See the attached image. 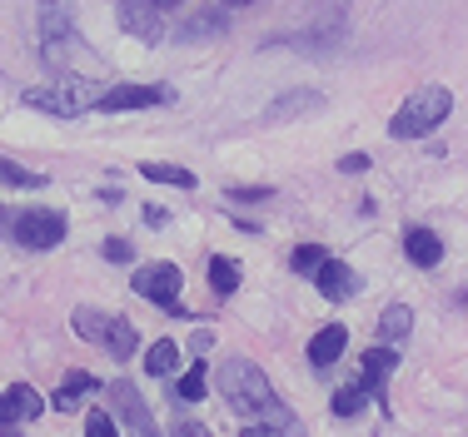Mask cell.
Instances as JSON below:
<instances>
[{"label": "cell", "instance_id": "26", "mask_svg": "<svg viewBox=\"0 0 468 437\" xmlns=\"http://www.w3.org/2000/svg\"><path fill=\"white\" fill-rule=\"evenodd\" d=\"M289 264H294L299 274H309V278H314V274H319V264H324V249H319V244H299V249H294V259H289Z\"/></svg>", "mask_w": 468, "mask_h": 437}, {"label": "cell", "instance_id": "28", "mask_svg": "<svg viewBox=\"0 0 468 437\" xmlns=\"http://www.w3.org/2000/svg\"><path fill=\"white\" fill-rule=\"evenodd\" d=\"M85 437H115V418H110L105 408H95L90 418H85Z\"/></svg>", "mask_w": 468, "mask_h": 437}, {"label": "cell", "instance_id": "25", "mask_svg": "<svg viewBox=\"0 0 468 437\" xmlns=\"http://www.w3.org/2000/svg\"><path fill=\"white\" fill-rule=\"evenodd\" d=\"M364 398H369V393H364L359 383L339 388V393H334V402H329V408H334V418H354V412H364Z\"/></svg>", "mask_w": 468, "mask_h": 437}, {"label": "cell", "instance_id": "1", "mask_svg": "<svg viewBox=\"0 0 468 437\" xmlns=\"http://www.w3.org/2000/svg\"><path fill=\"white\" fill-rule=\"evenodd\" d=\"M219 393L239 418H274V422H289V412L280 408V398H274L270 378H264V368H254L250 358H225L219 363Z\"/></svg>", "mask_w": 468, "mask_h": 437}, {"label": "cell", "instance_id": "17", "mask_svg": "<svg viewBox=\"0 0 468 437\" xmlns=\"http://www.w3.org/2000/svg\"><path fill=\"white\" fill-rule=\"evenodd\" d=\"M85 393H95V378H90V373H70V378H65L60 388H55L50 408H55V412H80Z\"/></svg>", "mask_w": 468, "mask_h": 437}, {"label": "cell", "instance_id": "21", "mask_svg": "<svg viewBox=\"0 0 468 437\" xmlns=\"http://www.w3.org/2000/svg\"><path fill=\"white\" fill-rule=\"evenodd\" d=\"M144 368H150L154 378H165V373H175L180 368V349H175L170 338H160V343H150V353H144Z\"/></svg>", "mask_w": 468, "mask_h": 437}, {"label": "cell", "instance_id": "15", "mask_svg": "<svg viewBox=\"0 0 468 437\" xmlns=\"http://www.w3.org/2000/svg\"><path fill=\"white\" fill-rule=\"evenodd\" d=\"M404 254H409L419 268H433V264L443 259V239H439L433 229H409V234H404Z\"/></svg>", "mask_w": 468, "mask_h": 437}, {"label": "cell", "instance_id": "33", "mask_svg": "<svg viewBox=\"0 0 468 437\" xmlns=\"http://www.w3.org/2000/svg\"><path fill=\"white\" fill-rule=\"evenodd\" d=\"M244 437H274L270 428H244Z\"/></svg>", "mask_w": 468, "mask_h": 437}, {"label": "cell", "instance_id": "14", "mask_svg": "<svg viewBox=\"0 0 468 437\" xmlns=\"http://www.w3.org/2000/svg\"><path fill=\"white\" fill-rule=\"evenodd\" d=\"M344 343H349V333H344V323H329V328H319L314 338H309V363L314 368H329L344 358Z\"/></svg>", "mask_w": 468, "mask_h": 437}, {"label": "cell", "instance_id": "35", "mask_svg": "<svg viewBox=\"0 0 468 437\" xmlns=\"http://www.w3.org/2000/svg\"><path fill=\"white\" fill-rule=\"evenodd\" d=\"M160 5H180V0H160Z\"/></svg>", "mask_w": 468, "mask_h": 437}, {"label": "cell", "instance_id": "32", "mask_svg": "<svg viewBox=\"0 0 468 437\" xmlns=\"http://www.w3.org/2000/svg\"><path fill=\"white\" fill-rule=\"evenodd\" d=\"M339 170H344V174H364V170H369V154H344Z\"/></svg>", "mask_w": 468, "mask_h": 437}, {"label": "cell", "instance_id": "24", "mask_svg": "<svg viewBox=\"0 0 468 437\" xmlns=\"http://www.w3.org/2000/svg\"><path fill=\"white\" fill-rule=\"evenodd\" d=\"M105 323H110V313H95V308H75V333H80V338L100 343V338H105Z\"/></svg>", "mask_w": 468, "mask_h": 437}, {"label": "cell", "instance_id": "18", "mask_svg": "<svg viewBox=\"0 0 468 437\" xmlns=\"http://www.w3.org/2000/svg\"><path fill=\"white\" fill-rule=\"evenodd\" d=\"M409 333H414V313H409L404 304L384 308V318H378V338H384V343H399V338H409Z\"/></svg>", "mask_w": 468, "mask_h": 437}, {"label": "cell", "instance_id": "30", "mask_svg": "<svg viewBox=\"0 0 468 437\" xmlns=\"http://www.w3.org/2000/svg\"><path fill=\"white\" fill-rule=\"evenodd\" d=\"M105 259H115V264H130V259H135V249H130L125 239H110V244H105Z\"/></svg>", "mask_w": 468, "mask_h": 437}, {"label": "cell", "instance_id": "10", "mask_svg": "<svg viewBox=\"0 0 468 437\" xmlns=\"http://www.w3.org/2000/svg\"><path fill=\"white\" fill-rule=\"evenodd\" d=\"M314 284H319V294H324V298H334V304L359 294V278H354V268L339 264V259H324V264H319Z\"/></svg>", "mask_w": 468, "mask_h": 437}, {"label": "cell", "instance_id": "23", "mask_svg": "<svg viewBox=\"0 0 468 437\" xmlns=\"http://www.w3.org/2000/svg\"><path fill=\"white\" fill-rule=\"evenodd\" d=\"M0 184H10V189H40V184H46V174L26 170V164H10V160H0Z\"/></svg>", "mask_w": 468, "mask_h": 437}, {"label": "cell", "instance_id": "2", "mask_svg": "<svg viewBox=\"0 0 468 437\" xmlns=\"http://www.w3.org/2000/svg\"><path fill=\"white\" fill-rule=\"evenodd\" d=\"M100 99H105V85L85 80V75H55V80L26 89V105L46 109L55 120H75V115H85V109H100Z\"/></svg>", "mask_w": 468, "mask_h": 437}, {"label": "cell", "instance_id": "16", "mask_svg": "<svg viewBox=\"0 0 468 437\" xmlns=\"http://www.w3.org/2000/svg\"><path fill=\"white\" fill-rule=\"evenodd\" d=\"M135 328H130V318H120V313H110L105 323V338H100V349H105L110 358H135Z\"/></svg>", "mask_w": 468, "mask_h": 437}, {"label": "cell", "instance_id": "11", "mask_svg": "<svg viewBox=\"0 0 468 437\" xmlns=\"http://www.w3.org/2000/svg\"><path fill=\"white\" fill-rule=\"evenodd\" d=\"M314 109H324V95H319V89H289L284 99H274V105L264 109V120H270V125H284V120H294V115H314Z\"/></svg>", "mask_w": 468, "mask_h": 437}, {"label": "cell", "instance_id": "13", "mask_svg": "<svg viewBox=\"0 0 468 437\" xmlns=\"http://www.w3.org/2000/svg\"><path fill=\"white\" fill-rule=\"evenodd\" d=\"M40 36H46V50L50 45H70L75 40V26H70L65 0H40Z\"/></svg>", "mask_w": 468, "mask_h": 437}, {"label": "cell", "instance_id": "29", "mask_svg": "<svg viewBox=\"0 0 468 437\" xmlns=\"http://www.w3.org/2000/svg\"><path fill=\"white\" fill-rule=\"evenodd\" d=\"M270 194H274V189L264 184V189H229L225 199H239V204H260V199H270Z\"/></svg>", "mask_w": 468, "mask_h": 437}, {"label": "cell", "instance_id": "34", "mask_svg": "<svg viewBox=\"0 0 468 437\" xmlns=\"http://www.w3.org/2000/svg\"><path fill=\"white\" fill-rule=\"evenodd\" d=\"M0 437H16V432H10V428H0Z\"/></svg>", "mask_w": 468, "mask_h": 437}, {"label": "cell", "instance_id": "3", "mask_svg": "<svg viewBox=\"0 0 468 437\" xmlns=\"http://www.w3.org/2000/svg\"><path fill=\"white\" fill-rule=\"evenodd\" d=\"M449 105L453 99L443 85H423L399 105V115L388 120V134H394V140H423L429 130H439L443 120H449Z\"/></svg>", "mask_w": 468, "mask_h": 437}, {"label": "cell", "instance_id": "22", "mask_svg": "<svg viewBox=\"0 0 468 437\" xmlns=\"http://www.w3.org/2000/svg\"><path fill=\"white\" fill-rule=\"evenodd\" d=\"M150 184H170V189H195V174L180 170V164H144L140 170Z\"/></svg>", "mask_w": 468, "mask_h": 437}, {"label": "cell", "instance_id": "4", "mask_svg": "<svg viewBox=\"0 0 468 437\" xmlns=\"http://www.w3.org/2000/svg\"><path fill=\"white\" fill-rule=\"evenodd\" d=\"M5 234L16 244H26V249H55L65 239V214H55V209H20V214H10Z\"/></svg>", "mask_w": 468, "mask_h": 437}, {"label": "cell", "instance_id": "12", "mask_svg": "<svg viewBox=\"0 0 468 437\" xmlns=\"http://www.w3.org/2000/svg\"><path fill=\"white\" fill-rule=\"evenodd\" d=\"M154 99H170V89H150V85H110L100 109H144Z\"/></svg>", "mask_w": 468, "mask_h": 437}, {"label": "cell", "instance_id": "7", "mask_svg": "<svg viewBox=\"0 0 468 437\" xmlns=\"http://www.w3.org/2000/svg\"><path fill=\"white\" fill-rule=\"evenodd\" d=\"M120 26L130 30L135 40H144V45H154L160 40V0H120Z\"/></svg>", "mask_w": 468, "mask_h": 437}, {"label": "cell", "instance_id": "27", "mask_svg": "<svg viewBox=\"0 0 468 437\" xmlns=\"http://www.w3.org/2000/svg\"><path fill=\"white\" fill-rule=\"evenodd\" d=\"M175 398H185V402L205 398V363H195V368H189V373L180 378V388H175Z\"/></svg>", "mask_w": 468, "mask_h": 437}, {"label": "cell", "instance_id": "19", "mask_svg": "<svg viewBox=\"0 0 468 437\" xmlns=\"http://www.w3.org/2000/svg\"><path fill=\"white\" fill-rule=\"evenodd\" d=\"M239 259H225V254H219V259H209V288H215V294H234V288H239Z\"/></svg>", "mask_w": 468, "mask_h": 437}, {"label": "cell", "instance_id": "6", "mask_svg": "<svg viewBox=\"0 0 468 437\" xmlns=\"http://www.w3.org/2000/svg\"><path fill=\"white\" fill-rule=\"evenodd\" d=\"M180 268L175 264H144L135 278H130V288L144 298V304H160V308H175V298H180Z\"/></svg>", "mask_w": 468, "mask_h": 437}, {"label": "cell", "instance_id": "5", "mask_svg": "<svg viewBox=\"0 0 468 437\" xmlns=\"http://www.w3.org/2000/svg\"><path fill=\"white\" fill-rule=\"evenodd\" d=\"M105 398H110V408H115V418L125 422L130 437H160V432H154V418H150V408H144V398H140L135 383L115 378V383L105 388Z\"/></svg>", "mask_w": 468, "mask_h": 437}, {"label": "cell", "instance_id": "8", "mask_svg": "<svg viewBox=\"0 0 468 437\" xmlns=\"http://www.w3.org/2000/svg\"><path fill=\"white\" fill-rule=\"evenodd\" d=\"M40 412H46V398H40L30 383H16V388L0 393V428H10V422H30V418H40Z\"/></svg>", "mask_w": 468, "mask_h": 437}, {"label": "cell", "instance_id": "36", "mask_svg": "<svg viewBox=\"0 0 468 437\" xmlns=\"http://www.w3.org/2000/svg\"><path fill=\"white\" fill-rule=\"evenodd\" d=\"M229 5H250V0H229Z\"/></svg>", "mask_w": 468, "mask_h": 437}, {"label": "cell", "instance_id": "20", "mask_svg": "<svg viewBox=\"0 0 468 437\" xmlns=\"http://www.w3.org/2000/svg\"><path fill=\"white\" fill-rule=\"evenodd\" d=\"M225 30V10H199V16L185 20L180 40H205V36H219Z\"/></svg>", "mask_w": 468, "mask_h": 437}, {"label": "cell", "instance_id": "9", "mask_svg": "<svg viewBox=\"0 0 468 437\" xmlns=\"http://www.w3.org/2000/svg\"><path fill=\"white\" fill-rule=\"evenodd\" d=\"M399 368V353L388 349V343H378V349L364 353V363H359V378L354 383L364 388V393H384V383H388V373Z\"/></svg>", "mask_w": 468, "mask_h": 437}, {"label": "cell", "instance_id": "31", "mask_svg": "<svg viewBox=\"0 0 468 437\" xmlns=\"http://www.w3.org/2000/svg\"><path fill=\"white\" fill-rule=\"evenodd\" d=\"M170 437H209V428H205V422H189V418H180V422L170 428Z\"/></svg>", "mask_w": 468, "mask_h": 437}]
</instances>
